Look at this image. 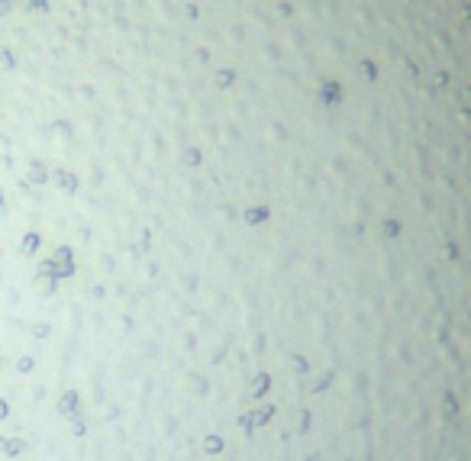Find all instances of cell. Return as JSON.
Wrapping results in <instances>:
<instances>
[{
    "label": "cell",
    "mask_w": 471,
    "mask_h": 461,
    "mask_svg": "<svg viewBox=\"0 0 471 461\" xmlns=\"http://www.w3.org/2000/svg\"><path fill=\"white\" fill-rule=\"evenodd\" d=\"M4 413H7V410H4V403H0V416H4Z\"/></svg>",
    "instance_id": "6da1fadb"
}]
</instances>
